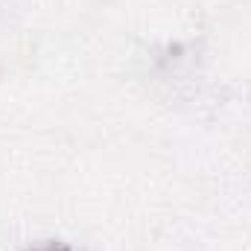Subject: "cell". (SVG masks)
I'll list each match as a JSON object with an SVG mask.
<instances>
[{
	"label": "cell",
	"mask_w": 251,
	"mask_h": 251,
	"mask_svg": "<svg viewBox=\"0 0 251 251\" xmlns=\"http://www.w3.org/2000/svg\"><path fill=\"white\" fill-rule=\"evenodd\" d=\"M26 251H76L73 246H67V243H44V246H32V249Z\"/></svg>",
	"instance_id": "1"
}]
</instances>
